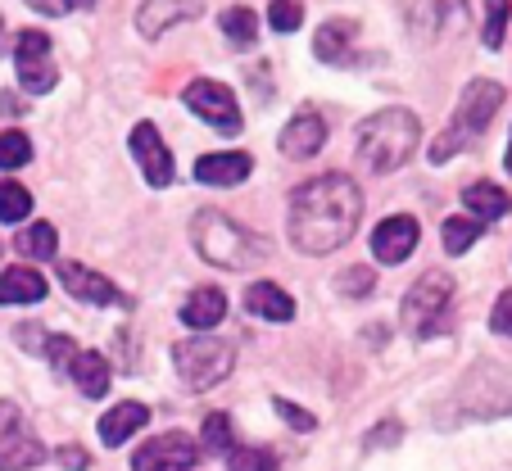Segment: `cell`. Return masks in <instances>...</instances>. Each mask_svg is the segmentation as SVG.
Returning <instances> with one entry per match:
<instances>
[{
    "mask_svg": "<svg viewBox=\"0 0 512 471\" xmlns=\"http://www.w3.org/2000/svg\"><path fill=\"white\" fill-rule=\"evenodd\" d=\"M363 195L345 173H322L290 195V245L300 254H331L358 231Z\"/></svg>",
    "mask_w": 512,
    "mask_h": 471,
    "instance_id": "cell-1",
    "label": "cell"
},
{
    "mask_svg": "<svg viewBox=\"0 0 512 471\" xmlns=\"http://www.w3.org/2000/svg\"><path fill=\"white\" fill-rule=\"evenodd\" d=\"M191 245L213 263V268H227V272H250V268H259L263 259H272V245L263 241L259 231L241 227L232 213H218V209L195 213Z\"/></svg>",
    "mask_w": 512,
    "mask_h": 471,
    "instance_id": "cell-2",
    "label": "cell"
},
{
    "mask_svg": "<svg viewBox=\"0 0 512 471\" xmlns=\"http://www.w3.org/2000/svg\"><path fill=\"white\" fill-rule=\"evenodd\" d=\"M417 141H422V127L413 109H381L358 127V164L368 173H395L399 164H408Z\"/></svg>",
    "mask_w": 512,
    "mask_h": 471,
    "instance_id": "cell-3",
    "label": "cell"
},
{
    "mask_svg": "<svg viewBox=\"0 0 512 471\" xmlns=\"http://www.w3.org/2000/svg\"><path fill=\"white\" fill-rule=\"evenodd\" d=\"M503 105V87L499 82H490V77H476V82H467L463 96H458V109H454V123H449V132H440L431 141V164H449L458 150H463L467 141H476V136L485 132V127L494 123V114H499Z\"/></svg>",
    "mask_w": 512,
    "mask_h": 471,
    "instance_id": "cell-4",
    "label": "cell"
},
{
    "mask_svg": "<svg viewBox=\"0 0 512 471\" xmlns=\"http://www.w3.org/2000/svg\"><path fill=\"white\" fill-rule=\"evenodd\" d=\"M449 304H454V277L445 272H426L417 277V286L404 295L399 304V318H404V331L417 340H431L435 331H445Z\"/></svg>",
    "mask_w": 512,
    "mask_h": 471,
    "instance_id": "cell-5",
    "label": "cell"
},
{
    "mask_svg": "<svg viewBox=\"0 0 512 471\" xmlns=\"http://www.w3.org/2000/svg\"><path fill=\"white\" fill-rule=\"evenodd\" d=\"M173 358L191 390H209V385H218L232 372V345H223V340H213V336L182 340V345L173 349Z\"/></svg>",
    "mask_w": 512,
    "mask_h": 471,
    "instance_id": "cell-6",
    "label": "cell"
},
{
    "mask_svg": "<svg viewBox=\"0 0 512 471\" xmlns=\"http://www.w3.org/2000/svg\"><path fill=\"white\" fill-rule=\"evenodd\" d=\"M46 462V444L32 435L19 404L0 399V471H32Z\"/></svg>",
    "mask_w": 512,
    "mask_h": 471,
    "instance_id": "cell-7",
    "label": "cell"
},
{
    "mask_svg": "<svg viewBox=\"0 0 512 471\" xmlns=\"http://www.w3.org/2000/svg\"><path fill=\"white\" fill-rule=\"evenodd\" d=\"M14 68H19V87L28 91V96H46V91H55L59 68H55V59H50V37L46 32H37V28L19 32Z\"/></svg>",
    "mask_w": 512,
    "mask_h": 471,
    "instance_id": "cell-8",
    "label": "cell"
},
{
    "mask_svg": "<svg viewBox=\"0 0 512 471\" xmlns=\"http://www.w3.org/2000/svg\"><path fill=\"white\" fill-rule=\"evenodd\" d=\"M186 109H195V118H204L209 127L218 132L236 136L241 132V105L236 96L223 87V82H213V77H195L191 87H186Z\"/></svg>",
    "mask_w": 512,
    "mask_h": 471,
    "instance_id": "cell-9",
    "label": "cell"
},
{
    "mask_svg": "<svg viewBox=\"0 0 512 471\" xmlns=\"http://www.w3.org/2000/svg\"><path fill=\"white\" fill-rule=\"evenodd\" d=\"M195 462H200V444L182 431L150 435V440L132 453V471H191Z\"/></svg>",
    "mask_w": 512,
    "mask_h": 471,
    "instance_id": "cell-10",
    "label": "cell"
},
{
    "mask_svg": "<svg viewBox=\"0 0 512 471\" xmlns=\"http://www.w3.org/2000/svg\"><path fill=\"white\" fill-rule=\"evenodd\" d=\"M55 272H59V281L68 286L73 299H87V304H96V308H132V299H127L114 281L100 277V272H91V268H82V263L59 259Z\"/></svg>",
    "mask_w": 512,
    "mask_h": 471,
    "instance_id": "cell-11",
    "label": "cell"
},
{
    "mask_svg": "<svg viewBox=\"0 0 512 471\" xmlns=\"http://www.w3.org/2000/svg\"><path fill=\"white\" fill-rule=\"evenodd\" d=\"M132 159L141 164L145 182L155 186V191L173 186V154H168V145H164V136H159L155 123H136L132 127Z\"/></svg>",
    "mask_w": 512,
    "mask_h": 471,
    "instance_id": "cell-12",
    "label": "cell"
},
{
    "mask_svg": "<svg viewBox=\"0 0 512 471\" xmlns=\"http://www.w3.org/2000/svg\"><path fill=\"white\" fill-rule=\"evenodd\" d=\"M417 241H422V227H417V218H408V213H395V218L377 222V231H372V254H377V263L395 268V263H404L408 254L417 250Z\"/></svg>",
    "mask_w": 512,
    "mask_h": 471,
    "instance_id": "cell-13",
    "label": "cell"
},
{
    "mask_svg": "<svg viewBox=\"0 0 512 471\" xmlns=\"http://www.w3.org/2000/svg\"><path fill=\"white\" fill-rule=\"evenodd\" d=\"M322 145H327V118H322L318 109L295 114L286 123V132H281V154H286V159H313Z\"/></svg>",
    "mask_w": 512,
    "mask_h": 471,
    "instance_id": "cell-14",
    "label": "cell"
},
{
    "mask_svg": "<svg viewBox=\"0 0 512 471\" xmlns=\"http://www.w3.org/2000/svg\"><path fill=\"white\" fill-rule=\"evenodd\" d=\"M254 159L245 150H227V154H204L195 159V182L204 186H241L250 177Z\"/></svg>",
    "mask_w": 512,
    "mask_h": 471,
    "instance_id": "cell-15",
    "label": "cell"
},
{
    "mask_svg": "<svg viewBox=\"0 0 512 471\" xmlns=\"http://www.w3.org/2000/svg\"><path fill=\"white\" fill-rule=\"evenodd\" d=\"M195 14H200V0H145L141 14H136V32L141 37H159L173 23L195 19Z\"/></svg>",
    "mask_w": 512,
    "mask_h": 471,
    "instance_id": "cell-16",
    "label": "cell"
},
{
    "mask_svg": "<svg viewBox=\"0 0 512 471\" xmlns=\"http://www.w3.org/2000/svg\"><path fill=\"white\" fill-rule=\"evenodd\" d=\"M354 23L349 19H331V23H322L318 28V37H313V55L322 59V64H340V68H349V64H358V55L349 46H354Z\"/></svg>",
    "mask_w": 512,
    "mask_h": 471,
    "instance_id": "cell-17",
    "label": "cell"
},
{
    "mask_svg": "<svg viewBox=\"0 0 512 471\" xmlns=\"http://www.w3.org/2000/svg\"><path fill=\"white\" fill-rule=\"evenodd\" d=\"M227 318V295L218 286H195L182 304V322L195 331H209Z\"/></svg>",
    "mask_w": 512,
    "mask_h": 471,
    "instance_id": "cell-18",
    "label": "cell"
},
{
    "mask_svg": "<svg viewBox=\"0 0 512 471\" xmlns=\"http://www.w3.org/2000/svg\"><path fill=\"white\" fill-rule=\"evenodd\" d=\"M150 422V408L136 404V399H127V404H114L105 417H100V440L109 444V449H118V444H127L141 426Z\"/></svg>",
    "mask_w": 512,
    "mask_h": 471,
    "instance_id": "cell-19",
    "label": "cell"
},
{
    "mask_svg": "<svg viewBox=\"0 0 512 471\" xmlns=\"http://www.w3.org/2000/svg\"><path fill=\"white\" fill-rule=\"evenodd\" d=\"M245 308H250L254 318H268V322H290L295 318V299L277 286V281H254L245 290Z\"/></svg>",
    "mask_w": 512,
    "mask_h": 471,
    "instance_id": "cell-20",
    "label": "cell"
},
{
    "mask_svg": "<svg viewBox=\"0 0 512 471\" xmlns=\"http://www.w3.org/2000/svg\"><path fill=\"white\" fill-rule=\"evenodd\" d=\"M46 277L37 268H5L0 272V304H41Z\"/></svg>",
    "mask_w": 512,
    "mask_h": 471,
    "instance_id": "cell-21",
    "label": "cell"
},
{
    "mask_svg": "<svg viewBox=\"0 0 512 471\" xmlns=\"http://www.w3.org/2000/svg\"><path fill=\"white\" fill-rule=\"evenodd\" d=\"M68 376L78 381V390L87 399L109 395V363H105V354H96V349H82V354L68 363Z\"/></svg>",
    "mask_w": 512,
    "mask_h": 471,
    "instance_id": "cell-22",
    "label": "cell"
},
{
    "mask_svg": "<svg viewBox=\"0 0 512 471\" xmlns=\"http://www.w3.org/2000/svg\"><path fill=\"white\" fill-rule=\"evenodd\" d=\"M463 204L476 213V222H490V218H503V213L512 209V195L494 182H472L463 191Z\"/></svg>",
    "mask_w": 512,
    "mask_h": 471,
    "instance_id": "cell-23",
    "label": "cell"
},
{
    "mask_svg": "<svg viewBox=\"0 0 512 471\" xmlns=\"http://www.w3.org/2000/svg\"><path fill=\"white\" fill-rule=\"evenodd\" d=\"M55 245H59L55 227H50V222H32V227L19 231L14 250H19L23 259H32V263H46V259H55Z\"/></svg>",
    "mask_w": 512,
    "mask_h": 471,
    "instance_id": "cell-24",
    "label": "cell"
},
{
    "mask_svg": "<svg viewBox=\"0 0 512 471\" xmlns=\"http://www.w3.org/2000/svg\"><path fill=\"white\" fill-rule=\"evenodd\" d=\"M218 28H223V37L232 41L236 50H250L254 41H259V19H254V10H245V5H232V10H223Z\"/></svg>",
    "mask_w": 512,
    "mask_h": 471,
    "instance_id": "cell-25",
    "label": "cell"
},
{
    "mask_svg": "<svg viewBox=\"0 0 512 471\" xmlns=\"http://www.w3.org/2000/svg\"><path fill=\"white\" fill-rule=\"evenodd\" d=\"M481 231H485V222H476V218H445V250L449 254H467Z\"/></svg>",
    "mask_w": 512,
    "mask_h": 471,
    "instance_id": "cell-26",
    "label": "cell"
},
{
    "mask_svg": "<svg viewBox=\"0 0 512 471\" xmlns=\"http://www.w3.org/2000/svg\"><path fill=\"white\" fill-rule=\"evenodd\" d=\"M32 213V195L19 182H0V222H23Z\"/></svg>",
    "mask_w": 512,
    "mask_h": 471,
    "instance_id": "cell-27",
    "label": "cell"
},
{
    "mask_svg": "<svg viewBox=\"0 0 512 471\" xmlns=\"http://www.w3.org/2000/svg\"><path fill=\"white\" fill-rule=\"evenodd\" d=\"M227 471H277V453L272 449H250V444H236L227 453Z\"/></svg>",
    "mask_w": 512,
    "mask_h": 471,
    "instance_id": "cell-28",
    "label": "cell"
},
{
    "mask_svg": "<svg viewBox=\"0 0 512 471\" xmlns=\"http://www.w3.org/2000/svg\"><path fill=\"white\" fill-rule=\"evenodd\" d=\"M204 449H209V453H232L236 449L232 417H227V413H209V417H204Z\"/></svg>",
    "mask_w": 512,
    "mask_h": 471,
    "instance_id": "cell-29",
    "label": "cell"
},
{
    "mask_svg": "<svg viewBox=\"0 0 512 471\" xmlns=\"http://www.w3.org/2000/svg\"><path fill=\"white\" fill-rule=\"evenodd\" d=\"M23 164H32V141L23 132H0V168L10 173Z\"/></svg>",
    "mask_w": 512,
    "mask_h": 471,
    "instance_id": "cell-30",
    "label": "cell"
},
{
    "mask_svg": "<svg viewBox=\"0 0 512 471\" xmlns=\"http://www.w3.org/2000/svg\"><path fill=\"white\" fill-rule=\"evenodd\" d=\"M508 14H512V0H485V46H490V50L503 46Z\"/></svg>",
    "mask_w": 512,
    "mask_h": 471,
    "instance_id": "cell-31",
    "label": "cell"
},
{
    "mask_svg": "<svg viewBox=\"0 0 512 471\" xmlns=\"http://www.w3.org/2000/svg\"><path fill=\"white\" fill-rule=\"evenodd\" d=\"M268 23H272V32H295L304 23V5H300V0H272V5H268Z\"/></svg>",
    "mask_w": 512,
    "mask_h": 471,
    "instance_id": "cell-32",
    "label": "cell"
},
{
    "mask_svg": "<svg viewBox=\"0 0 512 471\" xmlns=\"http://www.w3.org/2000/svg\"><path fill=\"white\" fill-rule=\"evenodd\" d=\"M336 286L345 290L349 299H363V295H372V290H377V277H372L368 268H349V272H340Z\"/></svg>",
    "mask_w": 512,
    "mask_h": 471,
    "instance_id": "cell-33",
    "label": "cell"
},
{
    "mask_svg": "<svg viewBox=\"0 0 512 471\" xmlns=\"http://www.w3.org/2000/svg\"><path fill=\"white\" fill-rule=\"evenodd\" d=\"M272 408H277V417H281L286 426H300V431H313V426H318L309 413H304V408L290 404V399H272Z\"/></svg>",
    "mask_w": 512,
    "mask_h": 471,
    "instance_id": "cell-34",
    "label": "cell"
},
{
    "mask_svg": "<svg viewBox=\"0 0 512 471\" xmlns=\"http://www.w3.org/2000/svg\"><path fill=\"white\" fill-rule=\"evenodd\" d=\"M490 327L499 331V336H512V290L499 295V304H494V313H490Z\"/></svg>",
    "mask_w": 512,
    "mask_h": 471,
    "instance_id": "cell-35",
    "label": "cell"
},
{
    "mask_svg": "<svg viewBox=\"0 0 512 471\" xmlns=\"http://www.w3.org/2000/svg\"><path fill=\"white\" fill-rule=\"evenodd\" d=\"M399 435H404V426H399V422H381L377 431L368 435V449H386V444H399Z\"/></svg>",
    "mask_w": 512,
    "mask_h": 471,
    "instance_id": "cell-36",
    "label": "cell"
},
{
    "mask_svg": "<svg viewBox=\"0 0 512 471\" xmlns=\"http://www.w3.org/2000/svg\"><path fill=\"white\" fill-rule=\"evenodd\" d=\"M59 462H64L68 471H82L91 462V453L82 449V444H64V449H59Z\"/></svg>",
    "mask_w": 512,
    "mask_h": 471,
    "instance_id": "cell-37",
    "label": "cell"
},
{
    "mask_svg": "<svg viewBox=\"0 0 512 471\" xmlns=\"http://www.w3.org/2000/svg\"><path fill=\"white\" fill-rule=\"evenodd\" d=\"M28 5H32V10H41V14H50V19H59V14L73 10L68 0H28Z\"/></svg>",
    "mask_w": 512,
    "mask_h": 471,
    "instance_id": "cell-38",
    "label": "cell"
},
{
    "mask_svg": "<svg viewBox=\"0 0 512 471\" xmlns=\"http://www.w3.org/2000/svg\"><path fill=\"white\" fill-rule=\"evenodd\" d=\"M0 114H10V118H19V114H28V109L19 105V96H0Z\"/></svg>",
    "mask_w": 512,
    "mask_h": 471,
    "instance_id": "cell-39",
    "label": "cell"
},
{
    "mask_svg": "<svg viewBox=\"0 0 512 471\" xmlns=\"http://www.w3.org/2000/svg\"><path fill=\"white\" fill-rule=\"evenodd\" d=\"M68 5H73V10H91V5H96V0H68Z\"/></svg>",
    "mask_w": 512,
    "mask_h": 471,
    "instance_id": "cell-40",
    "label": "cell"
},
{
    "mask_svg": "<svg viewBox=\"0 0 512 471\" xmlns=\"http://www.w3.org/2000/svg\"><path fill=\"white\" fill-rule=\"evenodd\" d=\"M503 164H508V173H512V141H508V154H503Z\"/></svg>",
    "mask_w": 512,
    "mask_h": 471,
    "instance_id": "cell-41",
    "label": "cell"
},
{
    "mask_svg": "<svg viewBox=\"0 0 512 471\" xmlns=\"http://www.w3.org/2000/svg\"><path fill=\"white\" fill-rule=\"evenodd\" d=\"M0 50H5V46H0Z\"/></svg>",
    "mask_w": 512,
    "mask_h": 471,
    "instance_id": "cell-42",
    "label": "cell"
}]
</instances>
